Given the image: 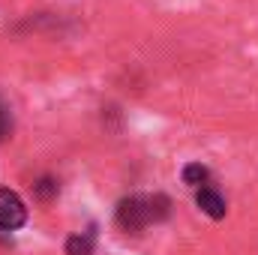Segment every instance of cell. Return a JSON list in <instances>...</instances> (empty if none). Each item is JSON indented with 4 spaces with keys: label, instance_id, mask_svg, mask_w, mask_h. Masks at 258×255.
Masks as SVG:
<instances>
[{
    "label": "cell",
    "instance_id": "obj_5",
    "mask_svg": "<svg viewBox=\"0 0 258 255\" xmlns=\"http://www.w3.org/2000/svg\"><path fill=\"white\" fill-rule=\"evenodd\" d=\"M180 180L189 186V189H198V186H204V183H213L216 177H213V171H210V165H204V162H186L183 168H180Z\"/></svg>",
    "mask_w": 258,
    "mask_h": 255
},
{
    "label": "cell",
    "instance_id": "obj_7",
    "mask_svg": "<svg viewBox=\"0 0 258 255\" xmlns=\"http://www.w3.org/2000/svg\"><path fill=\"white\" fill-rule=\"evenodd\" d=\"M12 129H15V120H12V108L6 105V99L0 96V141L12 138Z\"/></svg>",
    "mask_w": 258,
    "mask_h": 255
},
{
    "label": "cell",
    "instance_id": "obj_6",
    "mask_svg": "<svg viewBox=\"0 0 258 255\" xmlns=\"http://www.w3.org/2000/svg\"><path fill=\"white\" fill-rule=\"evenodd\" d=\"M33 195H36V201L51 204V201L60 195V180H57L54 174H42V177H36V183H33Z\"/></svg>",
    "mask_w": 258,
    "mask_h": 255
},
{
    "label": "cell",
    "instance_id": "obj_3",
    "mask_svg": "<svg viewBox=\"0 0 258 255\" xmlns=\"http://www.w3.org/2000/svg\"><path fill=\"white\" fill-rule=\"evenodd\" d=\"M195 192V207L207 216V219H213V222H222L225 216H228V201H225V195L219 192L216 186V180L213 183H204V186H198Z\"/></svg>",
    "mask_w": 258,
    "mask_h": 255
},
{
    "label": "cell",
    "instance_id": "obj_1",
    "mask_svg": "<svg viewBox=\"0 0 258 255\" xmlns=\"http://www.w3.org/2000/svg\"><path fill=\"white\" fill-rule=\"evenodd\" d=\"M174 213V201L165 192H129L114 207V225L129 237H141L147 228L168 222Z\"/></svg>",
    "mask_w": 258,
    "mask_h": 255
},
{
    "label": "cell",
    "instance_id": "obj_4",
    "mask_svg": "<svg viewBox=\"0 0 258 255\" xmlns=\"http://www.w3.org/2000/svg\"><path fill=\"white\" fill-rule=\"evenodd\" d=\"M96 225H90L87 231H75V234H69L63 243V252L66 255H93L96 252Z\"/></svg>",
    "mask_w": 258,
    "mask_h": 255
},
{
    "label": "cell",
    "instance_id": "obj_2",
    "mask_svg": "<svg viewBox=\"0 0 258 255\" xmlns=\"http://www.w3.org/2000/svg\"><path fill=\"white\" fill-rule=\"evenodd\" d=\"M27 225V204L9 186H0V234L21 231Z\"/></svg>",
    "mask_w": 258,
    "mask_h": 255
}]
</instances>
